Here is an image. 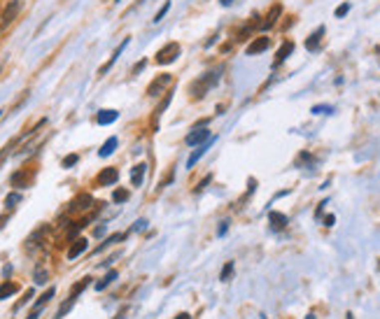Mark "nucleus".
I'll return each mask as SVG.
<instances>
[{"label": "nucleus", "instance_id": "obj_48", "mask_svg": "<svg viewBox=\"0 0 380 319\" xmlns=\"http://www.w3.org/2000/svg\"><path fill=\"white\" fill-rule=\"evenodd\" d=\"M9 273H12V266H9V263H7V266L2 268V277H9Z\"/></svg>", "mask_w": 380, "mask_h": 319}, {"label": "nucleus", "instance_id": "obj_5", "mask_svg": "<svg viewBox=\"0 0 380 319\" xmlns=\"http://www.w3.org/2000/svg\"><path fill=\"white\" fill-rule=\"evenodd\" d=\"M210 138H212V133H210L208 126H194L191 128V133L185 138V142L189 147H198V145H203V142L210 140Z\"/></svg>", "mask_w": 380, "mask_h": 319}, {"label": "nucleus", "instance_id": "obj_30", "mask_svg": "<svg viewBox=\"0 0 380 319\" xmlns=\"http://www.w3.org/2000/svg\"><path fill=\"white\" fill-rule=\"evenodd\" d=\"M233 268H236V266H233V261H226V263H224L222 273H219V280H222V282H229L231 275H233Z\"/></svg>", "mask_w": 380, "mask_h": 319}, {"label": "nucleus", "instance_id": "obj_8", "mask_svg": "<svg viewBox=\"0 0 380 319\" xmlns=\"http://www.w3.org/2000/svg\"><path fill=\"white\" fill-rule=\"evenodd\" d=\"M294 54V42L292 40H285V42L280 44V49L275 51V58H273V68H280V65L285 63L289 56Z\"/></svg>", "mask_w": 380, "mask_h": 319}, {"label": "nucleus", "instance_id": "obj_31", "mask_svg": "<svg viewBox=\"0 0 380 319\" xmlns=\"http://www.w3.org/2000/svg\"><path fill=\"white\" fill-rule=\"evenodd\" d=\"M210 182H212V172H208V175H205V177L201 179V182H198V184L194 186V193H203L205 191V189H208V184Z\"/></svg>", "mask_w": 380, "mask_h": 319}, {"label": "nucleus", "instance_id": "obj_42", "mask_svg": "<svg viewBox=\"0 0 380 319\" xmlns=\"http://www.w3.org/2000/svg\"><path fill=\"white\" fill-rule=\"evenodd\" d=\"M324 205H329V200H322L320 205H317V210H315V219H320L322 217V212H324Z\"/></svg>", "mask_w": 380, "mask_h": 319}, {"label": "nucleus", "instance_id": "obj_10", "mask_svg": "<svg viewBox=\"0 0 380 319\" xmlns=\"http://www.w3.org/2000/svg\"><path fill=\"white\" fill-rule=\"evenodd\" d=\"M280 14H282V5H273V7L268 9V14H266V19H264V21H261V23H259V28H261V30L273 28V26L278 23Z\"/></svg>", "mask_w": 380, "mask_h": 319}, {"label": "nucleus", "instance_id": "obj_26", "mask_svg": "<svg viewBox=\"0 0 380 319\" xmlns=\"http://www.w3.org/2000/svg\"><path fill=\"white\" fill-rule=\"evenodd\" d=\"M171 100H173V91H166L164 100H161V103H159V107H157V110H154V124H157V121H159V117H161V114L166 112V107L171 105Z\"/></svg>", "mask_w": 380, "mask_h": 319}, {"label": "nucleus", "instance_id": "obj_41", "mask_svg": "<svg viewBox=\"0 0 380 319\" xmlns=\"http://www.w3.org/2000/svg\"><path fill=\"white\" fill-rule=\"evenodd\" d=\"M145 228H147V219H138L133 224V231H145Z\"/></svg>", "mask_w": 380, "mask_h": 319}, {"label": "nucleus", "instance_id": "obj_3", "mask_svg": "<svg viewBox=\"0 0 380 319\" xmlns=\"http://www.w3.org/2000/svg\"><path fill=\"white\" fill-rule=\"evenodd\" d=\"M171 82H173V75H171V72H161V75H157V77L152 79V84L147 86V96H150V98H157V96H161V93H164V89L171 84Z\"/></svg>", "mask_w": 380, "mask_h": 319}, {"label": "nucleus", "instance_id": "obj_47", "mask_svg": "<svg viewBox=\"0 0 380 319\" xmlns=\"http://www.w3.org/2000/svg\"><path fill=\"white\" fill-rule=\"evenodd\" d=\"M93 233H96V235H98V238H101V235L105 233V226H103V224H101V226H96V231H93Z\"/></svg>", "mask_w": 380, "mask_h": 319}, {"label": "nucleus", "instance_id": "obj_37", "mask_svg": "<svg viewBox=\"0 0 380 319\" xmlns=\"http://www.w3.org/2000/svg\"><path fill=\"white\" fill-rule=\"evenodd\" d=\"M310 112H313V114H329V112H334V107H331V105H315Z\"/></svg>", "mask_w": 380, "mask_h": 319}, {"label": "nucleus", "instance_id": "obj_49", "mask_svg": "<svg viewBox=\"0 0 380 319\" xmlns=\"http://www.w3.org/2000/svg\"><path fill=\"white\" fill-rule=\"evenodd\" d=\"M40 312H42V310H33V312H30V315H28V317H26V319H37V317H40Z\"/></svg>", "mask_w": 380, "mask_h": 319}, {"label": "nucleus", "instance_id": "obj_46", "mask_svg": "<svg viewBox=\"0 0 380 319\" xmlns=\"http://www.w3.org/2000/svg\"><path fill=\"white\" fill-rule=\"evenodd\" d=\"M233 2H236V0H219V5H222V7H231Z\"/></svg>", "mask_w": 380, "mask_h": 319}, {"label": "nucleus", "instance_id": "obj_53", "mask_svg": "<svg viewBox=\"0 0 380 319\" xmlns=\"http://www.w3.org/2000/svg\"><path fill=\"white\" fill-rule=\"evenodd\" d=\"M306 319H315V315H308V317H306Z\"/></svg>", "mask_w": 380, "mask_h": 319}, {"label": "nucleus", "instance_id": "obj_32", "mask_svg": "<svg viewBox=\"0 0 380 319\" xmlns=\"http://www.w3.org/2000/svg\"><path fill=\"white\" fill-rule=\"evenodd\" d=\"M129 198H131V193L126 191V189H115V193H112V200H115V203H126Z\"/></svg>", "mask_w": 380, "mask_h": 319}, {"label": "nucleus", "instance_id": "obj_54", "mask_svg": "<svg viewBox=\"0 0 380 319\" xmlns=\"http://www.w3.org/2000/svg\"><path fill=\"white\" fill-rule=\"evenodd\" d=\"M117 2H119V0H117Z\"/></svg>", "mask_w": 380, "mask_h": 319}, {"label": "nucleus", "instance_id": "obj_4", "mask_svg": "<svg viewBox=\"0 0 380 319\" xmlns=\"http://www.w3.org/2000/svg\"><path fill=\"white\" fill-rule=\"evenodd\" d=\"M19 9H21V0H9L7 5H5V9L0 12V28H7L9 23L16 19Z\"/></svg>", "mask_w": 380, "mask_h": 319}, {"label": "nucleus", "instance_id": "obj_25", "mask_svg": "<svg viewBox=\"0 0 380 319\" xmlns=\"http://www.w3.org/2000/svg\"><path fill=\"white\" fill-rule=\"evenodd\" d=\"M296 168H310V165H315V156L308 154V152H301V154L296 156Z\"/></svg>", "mask_w": 380, "mask_h": 319}, {"label": "nucleus", "instance_id": "obj_9", "mask_svg": "<svg viewBox=\"0 0 380 319\" xmlns=\"http://www.w3.org/2000/svg\"><path fill=\"white\" fill-rule=\"evenodd\" d=\"M96 182L101 186H115L117 182H119V170H117V168H105V170H101V175L96 177Z\"/></svg>", "mask_w": 380, "mask_h": 319}, {"label": "nucleus", "instance_id": "obj_2", "mask_svg": "<svg viewBox=\"0 0 380 319\" xmlns=\"http://www.w3.org/2000/svg\"><path fill=\"white\" fill-rule=\"evenodd\" d=\"M182 54V47L180 42H166L161 49L157 51V63L159 65H171L178 61V56Z\"/></svg>", "mask_w": 380, "mask_h": 319}, {"label": "nucleus", "instance_id": "obj_13", "mask_svg": "<svg viewBox=\"0 0 380 319\" xmlns=\"http://www.w3.org/2000/svg\"><path fill=\"white\" fill-rule=\"evenodd\" d=\"M322 37H324V26H317L308 37H306V49L308 51H317L320 44H322Z\"/></svg>", "mask_w": 380, "mask_h": 319}, {"label": "nucleus", "instance_id": "obj_36", "mask_svg": "<svg viewBox=\"0 0 380 319\" xmlns=\"http://www.w3.org/2000/svg\"><path fill=\"white\" fill-rule=\"evenodd\" d=\"M77 161H79L77 154H68L63 159V168H75V165H77Z\"/></svg>", "mask_w": 380, "mask_h": 319}, {"label": "nucleus", "instance_id": "obj_40", "mask_svg": "<svg viewBox=\"0 0 380 319\" xmlns=\"http://www.w3.org/2000/svg\"><path fill=\"white\" fill-rule=\"evenodd\" d=\"M226 231H229V219L219 224V228H217V238H222V235H226Z\"/></svg>", "mask_w": 380, "mask_h": 319}, {"label": "nucleus", "instance_id": "obj_51", "mask_svg": "<svg viewBox=\"0 0 380 319\" xmlns=\"http://www.w3.org/2000/svg\"><path fill=\"white\" fill-rule=\"evenodd\" d=\"M345 319H352V312H348V315H345Z\"/></svg>", "mask_w": 380, "mask_h": 319}, {"label": "nucleus", "instance_id": "obj_23", "mask_svg": "<svg viewBox=\"0 0 380 319\" xmlns=\"http://www.w3.org/2000/svg\"><path fill=\"white\" fill-rule=\"evenodd\" d=\"M9 184L14 186V189H23V186L28 184V175H26V170H16L12 177H9Z\"/></svg>", "mask_w": 380, "mask_h": 319}, {"label": "nucleus", "instance_id": "obj_33", "mask_svg": "<svg viewBox=\"0 0 380 319\" xmlns=\"http://www.w3.org/2000/svg\"><path fill=\"white\" fill-rule=\"evenodd\" d=\"M47 277H49V273H47L42 266H37V268H35V275H33L35 284H44V282H47Z\"/></svg>", "mask_w": 380, "mask_h": 319}, {"label": "nucleus", "instance_id": "obj_27", "mask_svg": "<svg viewBox=\"0 0 380 319\" xmlns=\"http://www.w3.org/2000/svg\"><path fill=\"white\" fill-rule=\"evenodd\" d=\"M75 301H77V298H68V301H65V303H61V308H58L56 310V315H54V319H63L65 315H68V312L72 310V305H75Z\"/></svg>", "mask_w": 380, "mask_h": 319}, {"label": "nucleus", "instance_id": "obj_44", "mask_svg": "<svg viewBox=\"0 0 380 319\" xmlns=\"http://www.w3.org/2000/svg\"><path fill=\"white\" fill-rule=\"evenodd\" d=\"M145 65H147V61H145V58H143V61H140V63H136V68H133V75H138V72L143 70Z\"/></svg>", "mask_w": 380, "mask_h": 319}, {"label": "nucleus", "instance_id": "obj_45", "mask_svg": "<svg viewBox=\"0 0 380 319\" xmlns=\"http://www.w3.org/2000/svg\"><path fill=\"white\" fill-rule=\"evenodd\" d=\"M7 219H9V214H2V217H0V231H2V228H5V224H7Z\"/></svg>", "mask_w": 380, "mask_h": 319}, {"label": "nucleus", "instance_id": "obj_52", "mask_svg": "<svg viewBox=\"0 0 380 319\" xmlns=\"http://www.w3.org/2000/svg\"><path fill=\"white\" fill-rule=\"evenodd\" d=\"M117 319H126V317H124V315H117Z\"/></svg>", "mask_w": 380, "mask_h": 319}, {"label": "nucleus", "instance_id": "obj_7", "mask_svg": "<svg viewBox=\"0 0 380 319\" xmlns=\"http://www.w3.org/2000/svg\"><path fill=\"white\" fill-rule=\"evenodd\" d=\"M271 47V37H266V35H259L254 37L250 44H247V49H245V54L247 56H257V54H264L266 49Z\"/></svg>", "mask_w": 380, "mask_h": 319}, {"label": "nucleus", "instance_id": "obj_16", "mask_svg": "<svg viewBox=\"0 0 380 319\" xmlns=\"http://www.w3.org/2000/svg\"><path fill=\"white\" fill-rule=\"evenodd\" d=\"M93 203V198L89 196V193H82V196H77V198L70 203V207H68V212H77V210H89Z\"/></svg>", "mask_w": 380, "mask_h": 319}, {"label": "nucleus", "instance_id": "obj_21", "mask_svg": "<svg viewBox=\"0 0 380 319\" xmlns=\"http://www.w3.org/2000/svg\"><path fill=\"white\" fill-rule=\"evenodd\" d=\"M16 291H19V284L5 280V282L0 284V301H5V298H9V296H14Z\"/></svg>", "mask_w": 380, "mask_h": 319}, {"label": "nucleus", "instance_id": "obj_12", "mask_svg": "<svg viewBox=\"0 0 380 319\" xmlns=\"http://www.w3.org/2000/svg\"><path fill=\"white\" fill-rule=\"evenodd\" d=\"M86 249H89V240L86 238H75L70 249H68V261H75L79 254H84Z\"/></svg>", "mask_w": 380, "mask_h": 319}, {"label": "nucleus", "instance_id": "obj_38", "mask_svg": "<svg viewBox=\"0 0 380 319\" xmlns=\"http://www.w3.org/2000/svg\"><path fill=\"white\" fill-rule=\"evenodd\" d=\"M16 142H12V145H7V147H2L0 149V165H2V161H5V159H7V154L9 152H12V147H14Z\"/></svg>", "mask_w": 380, "mask_h": 319}, {"label": "nucleus", "instance_id": "obj_35", "mask_svg": "<svg viewBox=\"0 0 380 319\" xmlns=\"http://www.w3.org/2000/svg\"><path fill=\"white\" fill-rule=\"evenodd\" d=\"M348 12H350V2H343V5H338V7H336L334 16H336V19H343V16L348 14Z\"/></svg>", "mask_w": 380, "mask_h": 319}, {"label": "nucleus", "instance_id": "obj_22", "mask_svg": "<svg viewBox=\"0 0 380 319\" xmlns=\"http://www.w3.org/2000/svg\"><path fill=\"white\" fill-rule=\"evenodd\" d=\"M54 294H56V287H49V289L44 291L42 296H37V301H35V305H33V310H42L44 305L49 303L51 298H54Z\"/></svg>", "mask_w": 380, "mask_h": 319}, {"label": "nucleus", "instance_id": "obj_1", "mask_svg": "<svg viewBox=\"0 0 380 319\" xmlns=\"http://www.w3.org/2000/svg\"><path fill=\"white\" fill-rule=\"evenodd\" d=\"M219 79H222V68H217V70H210L205 75L196 79L194 84H191V96L194 98H203L208 91H212L217 84H219Z\"/></svg>", "mask_w": 380, "mask_h": 319}, {"label": "nucleus", "instance_id": "obj_29", "mask_svg": "<svg viewBox=\"0 0 380 319\" xmlns=\"http://www.w3.org/2000/svg\"><path fill=\"white\" fill-rule=\"evenodd\" d=\"M21 198H23V196L19 191H9L7 196H5V207H7V210H12L14 205H19V203H21Z\"/></svg>", "mask_w": 380, "mask_h": 319}, {"label": "nucleus", "instance_id": "obj_39", "mask_svg": "<svg viewBox=\"0 0 380 319\" xmlns=\"http://www.w3.org/2000/svg\"><path fill=\"white\" fill-rule=\"evenodd\" d=\"M33 296H35V291H33V289H28V291H26V296H23L21 301H19V303H16V310H19V308H21L23 303H28V301H30V298H33Z\"/></svg>", "mask_w": 380, "mask_h": 319}, {"label": "nucleus", "instance_id": "obj_34", "mask_svg": "<svg viewBox=\"0 0 380 319\" xmlns=\"http://www.w3.org/2000/svg\"><path fill=\"white\" fill-rule=\"evenodd\" d=\"M168 9H171V2L166 0V2H164V7H161V9H159V12H157V14H154V19H152V21H154V23H159V21H161V19H164L166 14H168Z\"/></svg>", "mask_w": 380, "mask_h": 319}, {"label": "nucleus", "instance_id": "obj_28", "mask_svg": "<svg viewBox=\"0 0 380 319\" xmlns=\"http://www.w3.org/2000/svg\"><path fill=\"white\" fill-rule=\"evenodd\" d=\"M89 284H91V277H82V280H79V282L70 289V296H72V298H77L79 294H82V291H84L86 287H89Z\"/></svg>", "mask_w": 380, "mask_h": 319}, {"label": "nucleus", "instance_id": "obj_19", "mask_svg": "<svg viewBox=\"0 0 380 319\" xmlns=\"http://www.w3.org/2000/svg\"><path fill=\"white\" fill-rule=\"evenodd\" d=\"M117 277H119V270H115V268H112V270H108V273H105V275H103L101 280H98V282L93 284V287H96V291L108 289V287H110V284H112V282H115Z\"/></svg>", "mask_w": 380, "mask_h": 319}, {"label": "nucleus", "instance_id": "obj_50", "mask_svg": "<svg viewBox=\"0 0 380 319\" xmlns=\"http://www.w3.org/2000/svg\"><path fill=\"white\" fill-rule=\"evenodd\" d=\"M178 319H189V315H187V312H182V315H178Z\"/></svg>", "mask_w": 380, "mask_h": 319}, {"label": "nucleus", "instance_id": "obj_17", "mask_svg": "<svg viewBox=\"0 0 380 319\" xmlns=\"http://www.w3.org/2000/svg\"><path fill=\"white\" fill-rule=\"evenodd\" d=\"M117 147H119V138H115V135H112V138H108V140L101 145V149H98V156H101V159H108V156L115 154Z\"/></svg>", "mask_w": 380, "mask_h": 319}, {"label": "nucleus", "instance_id": "obj_18", "mask_svg": "<svg viewBox=\"0 0 380 319\" xmlns=\"http://www.w3.org/2000/svg\"><path fill=\"white\" fill-rule=\"evenodd\" d=\"M119 119V112L117 110H101V112L96 114V121L101 124V126H110V124H115Z\"/></svg>", "mask_w": 380, "mask_h": 319}, {"label": "nucleus", "instance_id": "obj_20", "mask_svg": "<svg viewBox=\"0 0 380 319\" xmlns=\"http://www.w3.org/2000/svg\"><path fill=\"white\" fill-rule=\"evenodd\" d=\"M44 233H47V226H40L37 231H33V233L28 235V240H26V249H35L37 245H40V240H42Z\"/></svg>", "mask_w": 380, "mask_h": 319}, {"label": "nucleus", "instance_id": "obj_15", "mask_svg": "<svg viewBox=\"0 0 380 319\" xmlns=\"http://www.w3.org/2000/svg\"><path fill=\"white\" fill-rule=\"evenodd\" d=\"M145 175H147V163H136L131 170V184L133 186H143Z\"/></svg>", "mask_w": 380, "mask_h": 319}, {"label": "nucleus", "instance_id": "obj_43", "mask_svg": "<svg viewBox=\"0 0 380 319\" xmlns=\"http://www.w3.org/2000/svg\"><path fill=\"white\" fill-rule=\"evenodd\" d=\"M334 221H336V217H334V214H327V217H324V226H334Z\"/></svg>", "mask_w": 380, "mask_h": 319}, {"label": "nucleus", "instance_id": "obj_6", "mask_svg": "<svg viewBox=\"0 0 380 319\" xmlns=\"http://www.w3.org/2000/svg\"><path fill=\"white\" fill-rule=\"evenodd\" d=\"M215 142H217V138H210V140H205L203 145H198V147H196L194 152H191V156L187 159V170H191V168H194V165L198 163V159H203V156H205V152H208V149L212 147Z\"/></svg>", "mask_w": 380, "mask_h": 319}, {"label": "nucleus", "instance_id": "obj_11", "mask_svg": "<svg viewBox=\"0 0 380 319\" xmlns=\"http://www.w3.org/2000/svg\"><path fill=\"white\" fill-rule=\"evenodd\" d=\"M268 221H271L273 231H285L287 224H289V217L287 214H282V212H278V210H271V212H268Z\"/></svg>", "mask_w": 380, "mask_h": 319}, {"label": "nucleus", "instance_id": "obj_24", "mask_svg": "<svg viewBox=\"0 0 380 319\" xmlns=\"http://www.w3.org/2000/svg\"><path fill=\"white\" fill-rule=\"evenodd\" d=\"M126 235H129V233H112L110 238H105V240H103V245H98V247H96V254H98V252H103L105 247H110V245H117V242L126 240Z\"/></svg>", "mask_w": 380, "mask_h": 319}, {"label": "nucleus", "instance_id": "obj_14", "mask_svg": "<svg viewBox=\"0 0 380 319\" xmlns=\"http://www.w3.org/2000/svg\"><path fill=\"white\" fill-rule=\"evenodd\" d=\"M129 42H131L129 37H124V42H122V44H119V47H117V49H115V51H112V56H110V61H108V63H105V65H103L101 70H98V75H105V72H108V70H110V68H112V65H115V63H117V58L122 56V51H124V49H126V47H129Z\"/></svg>", "mask_w": 380, "mask_h": 319}]
</instances>
